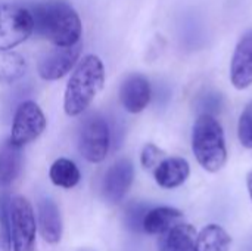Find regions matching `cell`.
I'll use <instances>...</instances> for the list:
<instances>
[{
  "mask_svg": "<svg viewBox=\"0 0 252 251\" xmlns=\"http://www.w3.org/2000/svg\"><path fill=\"white\" fill-rule=\"evenodd\" d=\"M34 31L55 46H72L83 34L81 19L66 0H37L28 6Z\"/></svg>",
  "mask_w": 252,
  "mask_h": 251,
  "instance_id": "1",
  "label": "cell"
},
{
  "mask_svg": "<svg viewBox=\"0 0 252 251\" xmlns=\"http://www.w3.org/2000/svg\"><path fill=\"white\" fill-rule=\"evenodd\" d=\"M105 83L103 62L97 55H86L71 74L63 95V111L69 117L81 115L102 90Z\"/></svg>",
  "mask_w": 252,
  "mask_h": 251,
  "instance_id": "2",
  "label": "cell"
},
{
  "mask_svg": "<svg viewBox=\"0 0 252 251\" xmlns=\"http://www.w3.org/2000/svg\"><path fill=\"white\" fill-rule=\"evenodd\" d=\"M192 151L199 166L208 173L220 172L227 161L224 132L216 115L198 114L192 129Z\"/></svg>",
  "mask_w": 252,
  "mask_h": 251,
  "instance_id": "3",
  "label": "cell"
},
{
  "mask_svg": "<svg viewBox=\"0 0 252 251\" xmlns=\"http://www.w3.org/2000/svg\"><path fill=\"white\" fill-rule=\"evenodd\" d=\"M34 31L32 16L27 6H0V50H10L25 41Z\"/></svg>",
  "mask_w": 252,
  "mask_h": 251,
  "instance_id": "4",
  "label": "cell"
},
{
  "mask_svg": "<svg viewBox=\"0 0 252 251\" xmlns=\"http://www.w3.org/2000/svg\"><path fill=\"white\" fill-rule=\"evenodd\" d=\"M46 129V117L34 101L22 102L13 115L9 142L16 148H24L41 136Z\"/></svg>",
  "mask_w": 252,
  "mask_h": 251,
  "instance_id": "5",
  "label": "cell"
},
{
  "mask_svg": "<svg viewBox=\"0 0 252 251\" xmlns=\"http://www.w3.org/2000/svg\"><path fill=\"white\" fill-rule=\"evenodd\" d=\"M10 229L13 251H34L35 247V216L31 203L16 195L10 200Z\"/></svg>",
  "mask_w": 252,
  "mask_h": 251,
  "instance_id": "6",
  "label": "cell"
},
{
  "mask_svg": "<svg viewBox=\"0 0 252 251\" xmlns=\"http://www.w3.org/2000/svg\"><path fill=\"white\" fill-rule=\"evenodd\" d=\"M111 148V132L105 118L92 115L81 126L78 149L89 163H102Z\"/></svg>",
  "mask_w": 252,
  "mask_h": 251,
  "instance_id": "7",
  "label": "cell"
},
{
  "mask_svg": "<svg viewBox=\"0 0 252 251\" xmlns=\"http://www.w3.org/2000/svg\"><path fill=\"white\" fill-rule=\"evenodd\" d=\"M81 43L72 46H55L38 62V75L46 81H55L65 77L78 62L81 55Z\"/></svg>",
  "mask_w": 252,
  "mask_h": 251,
  "instance_id": "8",
  "label": "cell"
},
{
  "mask_svg": "<svg viewBox=\"0 0 252 251\" xmlns=\"http://www.w3.org/2000/svg\"><path fill=\"white\" fill-rule=\"evenodd\" d=\"M134 179V167L128 158L115 161L105 173L102 194L111 204H118L131 188Z\"/></svg>",
  "mask_w": 252,
  "mask_h": 251,
  "instance_id": "9",
  "label": "cell"
},
{
  "mask_svg": "<svg viewBox=\"0 0 252 251\" xmlns=\"http://www.w3.org/2000/svg\"><path fill=\"white\" fill-rule=\"evenodd\" d=\"M120 102L130 114L142 112L151 102L152 87L151 81L139 72L130 74L124 78L120 87Z\"/></svg>",
  "mask_w": 252,
  "mask_h": 251,
  "instance_id": "10",
  "label": "cell"
},
{
  "mask_svg": "<svg viewBox=\"0 0 252 251\" xmlns=\"http://www.w3.org/2000/svg\"><path fill=\"white\" fill-rule=\"evenodd\" d=\"M230 81L238 90L252 86V30L239 38L235 47L230 62Z\"/></svg>",
  "mask_w": 252,
  "mask_h": 251,
  "instance_id": "11",
  "label": "cell"
},
{
  "mask_svg": "<svg viewBox=\"0 0 252 251\" xmlns=\"http://www.w3.org/2000/svg\"><path fill=\"white\" fill-rule=\"evenodd\" d=\"M190 175L189 163L182 157H165L155 169V182L164 189H174L182 186Z\"/></svg>",
  "mask_w": 252,
  "mask_h": 251,
  "instance_id": "12",
  "label": "cell"
},
{
  "mask_svg": "<svg viewBox=\"0 0 252 251\" xmlns=\"http://www.w3.org/2000/svg\"><path fill=\"white\" fill-rule=\"evenodd\" d=\"M38 226L43 240L47 244H58L62 238V219L56 203L52 198H43L38 203Z\"/></svg>",
  "mask_w": 252,
  "mask_h": 251,
  "instance_id": "13",
  "label": "cell"
},
{
  "mask_svg": "<svg viewBox=\"0 0 252 251\" xmlns=\"http://www.w3.org/2000/svg\"><path fill=\"white\" fill-rule=\"evenodd\" d=\"M182 219L183 213L174 207H155L146 212L142 222V231L149 235H162L170 228L180 223Z\"/></svg>",
  "mask_w": 252,
  "mask_h": 251,
  "instance_id": "14",
  "label": "cell"
},
{
  "mask_svg": "<svg viewBox=\"0 0 252 251\" xmlns=\"http://www.w3.org/2000/svg\"><path fill=\"white\" fill-rule=\"evenodd\" d=\"M159 251H198L196 231L189 223H177L162 234Z\"/></svg>",
  "mask_w": 252,
  "mask_h": 251,
  "instance_id": "15",
  "label": "cell"
},
{
  "mask_svg": "<svg viewBox=\"0 0 252 251\" xmlns=\"http://www.w3.org/2000/svg\"><path fill=\"white\" fill-rule=\"evenodd\" d=\"M22 170L21 148L13 146L9 141L0 146V188L10 186Z\"/></svg>",
  "mask_w": 252,
  "mask_h": 251,
  "instance_id": "16",
  "label": "cell"
},
{
  "mask_svg": "<svg viewBox=\"0 0 252 251\" xmlns=\"http://www.w3.org/2000/svg\"><path fill=\"white\" fill-rule=\"evenodd\" d=\"M230 244V235L220 225H208L196 235L198 251H229Z\"/></svg>",
  "mask_w": 252,
  "mask_h": 251,
  "instance_id": "17",
  "label": "cell"
},
{
  "mask_svg": "<svg viewBox=\"0 0 252 251\" xmlns=\"http://www.w3.org/2000/svg\"><path fill=\"white\" fill-rule=\"evenodd\" d=\"M49 178L53 185L63 188V189H71L78 185L81 175L77 167V164L69 160V158H58L53 161L49 170Z\"/></svg>",
  "mask_w": 252,
  "mask_h": 251,
  "instance_id": "18",
  "label": "cell"
},
{
  "mask_svg": "<svg viewBox=\"0 0 252 251\" xmlns=\"http://www.w3.org/2000/svg\"><path fill=\"white\" fill-rule=\"evenodd\" d=\"M27 71V62L18 52L0 50V84H10L19 80Z\"/></svg>",
  "mask_w": 252,
  "mask_h": 251,
  "instance_id": "19",
  "label": "cell"
},
{
  "mask_svg": "<svg viewBox=\"0 0 252 251\" xmlns=\"http://www.w3.org/2000/svg\"><path fill=\"white\" fill-rule=\"evenodd\" d=\"M10 200L12 195L7 191L0 192V246L4 251L12 250Z\"/></svg>",
  "mask_w": 252,
  "mask_h": 251,
  "instance_id": "20",
  "label": "cell"
},
{
  "mask_svg": "<svg viewBox=\"0 0 252 251\" xmlns=\"http://www.w3.org/2000/svg\"><path fill=\"white\" fill-rule=\"evenodd\" d=\"M238 138L242 146L252 149V101L245 107L238 123Z\"/></svg>",
  "mask_w": 252,
  "mask_h": 251,
  "instance_id": "21",
  "label": "cell"
},
{
  "mask_svg": "<svg viewBox=\"0 0 252 251\" xmlns=\"http://www.w3.org/2000/svg\"><path fill=\"white\" fill-rule=\"evenodd\" d=\"M223 108V96L217 92H205L196 99V109L199 114L216 115Z\"/></svg>",
  "mask_w": 252,
  "mask_h": 251,
  "instance_id": "22",
  "label": "cell"
},
{
  "mask_svg": "<svg viewBox=\"0 0 252 251\" xmlns=\"http://www.w3.org/2000/svg\"><path fill=\"white\" fill-rule=\"evenodd\" d=\"M164 158H165V152L159 149L155 143H146L140 154L142 167L146 170H154Z\"/></svg>",
  "mask_w": 252,
  "mask_h": 251,
  "instance_id": "23",
  "label": "cell"
},
{
  "mask_svg": "<svg viewBox=\"0 0 252 251\" xmlns=\"http://www.w3.org/2000/svg\"><path fill=\"white\" fill-rule=\"evenodd\" d=\"M146 212H148V209L142 204H134V206L128 207L127 213H126V222H127L128 228H131L133 231H142V222H143Z\"/></svg>",
  "mask_w": 252,
  "mask_h": 251,
  "instance_id": "24",
  "label": "cell"
},
{
  "mask_svg": "<svg viewBox=\"0 0 252 251\" xmlns=\"http://www.w3.org/2000/svg\"><path fill=\"white\" fill-rule=\"evenodd\" d=\"M247 188H248V194H250V198L252 201V170L247 175Z\"/></svg>",
  "mask_w": 252,
  "mask_h": 251,
  "instance_id": "25",
  "label": "cell"
}]
</instances>
